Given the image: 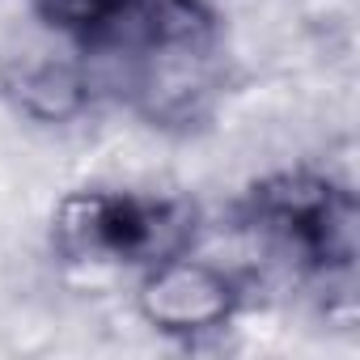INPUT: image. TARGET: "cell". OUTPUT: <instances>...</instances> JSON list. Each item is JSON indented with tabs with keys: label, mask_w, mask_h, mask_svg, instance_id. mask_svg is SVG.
<instances>
[{
	"label": "cell",
	"mask_w": 360,
	"mask_h": 360,
	"mask_svg": "<svg viewBox=\"0 0 360 360\" xmlns=\"http://www.w3.org/2000/svg\"><path fill=\"white\" fill-rule=\"evenodd\" d=\"M191 212L110 191H77L56 212V246L77 263H157L178 255Z\"/></svg>",
	"instance_id": "1"
},
{
	"label": "cell",
	"mask_w": 360,
	"mask_h": 360,
	"mask_svg": "<svg viewBox=\"0 0 360 360\" xmlns=\"http://www.w3.org/2000/svg\"><path fill=\"white\" fill-rule=\"evenodd\" d=\"M123 89L144 119L157 127L200 123L217 94L225 89V68L212 51V30L204 34H161L127 47Z\"/></svg>",
	"instance_id": "2"
},
{
	"label": "cell",
	"mask_w": 360,
	"mask_h": 360,
	"mask_svg": "<svg viewBox=\"0 0 360 360\" xmlns=\"http://www.w3.org/2000/svg\"><path fill=\"white\" fill-rule=\"evenodd\" d=\"M238 305V288L225 271L200 259H178L169 255L148 271L140 284V314L148 326L165 335H204L229 322Z\"/></svg>",
	"instance_id": "3"
},
{
	"label": "cell",
	"mask_w": 360,
	"mask_h": 360,
	"mask_svg": "<svg viewBox=\"0 0 360 360\" xmlns=\"http://www.w3.org/2000/svg\"><path fill=\"white\" fill-rule=\"evenodd\" d=\"M18 110L34 123H68L89 102V81L64 60H26L9 72Z\"/></svg>",
	"instance_id": "4"
},
{
	"label": "cell",
	"mask_w": 360,
	"mask_h": 360,
	"mask_svg": "<svg viewBox=\"0 0 360 360\" xmlns=\"http://www.w3.org/2000/svg\"><path fill=\"white\" fill-rule=\"evenodd\" d=\"M34 5L60 30H77L110 47H136L157 0H34Z\"/></svg>",
	"instance_id": "5"
}]
</instances>
